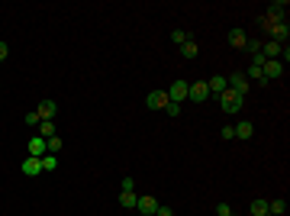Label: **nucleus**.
I'll use <instances>...</instances> for the list:
<instances>
[{"mask_svg": "<svg viewBox=\"0 0 290 216\" xmlns=\"http://www.w3.org/2000/svg\"><path fill=\"white\" fill-rule=\"evenodd\" d=\"M187 91H191V84H187L184 77H181V81H174V84L165 91V94H168V103H184V100H187Z\"/></svg>", "mask_w": 290, "mask_h": 216, "instance_id": "nucleus-3", "label": "nucleus"}, {"mask_svg": "<svg viewBox=\"0 0 290 216\" xmlns=\"http://www.w3.org/2000/svg\"><path fill=\"white\" fill-rule=\"evenodd\" d=\"M20 168H23L26 178H36V174H42V162H39V158H32V155H26V162L20 165Z\"/></svg>", "mask_w": 290, "mask_h": 216, "instance_id": "nucleus-7", "label": "nucleus"}, {"mask_svg": "<svg viewBox=\"0 0 290 216\" xmlns=\"http://www.w3.org/2000/svg\"><path fill=\"white\" fill-rule=\"evenodd\" d=\"M219 107H222V113H242V107H245V97L242 94H236V91H226L219 94Z\"/></svg>", "mask_w": 290, "mask_h": 216, "instance_id": "nucleus-1", "label": "nucleus"}, {"mask_svg": "<svg viewBox=\"0 0 290 216\" xmlns=\"http://www.w3.org/2000/svg\"><path fill=\"white\" fill-rule=\"evenodd\" d=\"M39 136H42V139H52L55 136V120H42V123H39Z\"/></svg>", "mask_w": 290, "mask_h": 216, "instance_id": "nucleus-17", "label": "nucleus"}, {"mask_svg": "<svg viewBox=\"0 0 290 216\" xmlns=\"http://www.w3.org/2000/svg\"><path fill=\"white\" fill-rule=\"evenodd\" d=\"M248 210H252V216H265L267 213V200H261V197H258V200H252V207H248Z\"/></svg>", "mask_w": 290, "mask_h": 216, "instance_id": "nucleus-21", "label": "nucleus"}, {"mask_svg": "<svg viewBox=\"0 0 290 216\" xmlns=\"http://www.w3.org/2000/svg\"><path fill=\"white\" fill-rule=\"evenodd\" d=\"M261 71H265V81H277V77H284V62L281 58H271V62L261 65Z\"/></svg>", "mask_w": 290, "mask_h": 216, "instance_id": "nucleus-4", "label": "nucleus"}, {"mask_svg": "<svg viewBox=\"0 0 290 216\" xmlns=\"http://www.w3.org/2000/svg\"><path fill=\"white\" fill-rule=\"evenodd\" d=\"M216 216H232V207L229 203H219V207H216Z\"/></svg>", "mask_w": 290, "mask_h": 216, "instance_id": "nucleus-27", "label": "nucleus"}, {"mask_svg": "<svg viewBox=\"0 0 290 216\" xmlns=\"http://www.w3.org/2000/svg\"><path fill=\"white\" fill-rule=\"evenodd\" d=\"M39 162H42V171H55V168H58V158H55L52 152H48V155H42Z\"/></svg>", "mask_w": 290, "mask_h": 216, "instance_id": "nucleus-20", "label": "nucleus"}, {"mask_svg": "<svg viewBox=\"0 0 290 216\" xmlns=\"http://www.w3.org/2000/svg\"><path fill=\"white\" fill-rule=\"evenodd\" d=\"M36 113H39V120H55V113H58V103L55 100H42L36 107Z\"/></svg>", "mask_w": 290, "mask_h": 216, "instance_id": "nucleus-8", "label": "nucleus"}, {"mask_svg": "<svg viewBox=\"0 0 290 216\" xmlns=\"http://www.w3.org/2000/svg\"><path fill=\"white\" fill-rule=\"evenodd\" d=\"M155 216H174V210H171V207H158V210H155Z\"/></svg>", "mask_w": 290, "mask_h": 216, "instance_id": "nucleus-29", "label": "nucleus"}, {"mask_svg": "<svg viewBox=\"0 0 290 216\" xmlns=\"http://www.w3.org/2000/svg\"><path fill=\"white\" fill-rule=\"evenodd\" d=\"M122 191H136V181H132V178H122Z\"/></svg>", "mask_w": 290, "mask_h": 216, "instance_id": "nucleus-30", "label": "nucleus"}, {"mask_svg": "<svg viewBox=\"0 0 290 216\" xmlns=\"http://www.w3.org/2000/svg\"><path fill=\"white\" fill-rule=\"evenodd\" d=\"M219 136H222V139H236V126H222V132H219Z\"/></svg>", "mask_w": 290, "mask_h": 216, "instance_id": "nucleus-25", "label": "nucleus"}, {"mask_svg": "<svg viewBox=\"0 0 290 216\" xmlns=\"http://www.w3.org/2000/svg\"><path fill=\"white\" fill-rule=\"evenodd\" d=\"M206 87H210V94H222L226 91V74H213L206 81Z\"/></svg>", "mask_w": 290, "mask_h": 216, "instance_id": "nucleus-12", "label": "nucleus"}, {"mask_svg": "<svg viewBox=\"0 0 290 216\" xmlns=\"http://www.w3.org/2000/svg\"><path fill=\"white\" fill-rule=\"evenodd\" d=\"M187 39H191V36H187L184 29H174V32H171V42H174V46H184Z\"/></svg>", "mask_w": 290, "mask_h": 216, "instance_id": "nucleus-23", "label": "nucleus"}, {"mask_svg": "<svg viewBox=\"0 0 290 216\" xmlns=\"http://www.w3.org/2000/svg\"><path fill=\"white\" fill-rule=\"evenodd\" d=\"M46 142H48V152L58 155V148H61V139H58V136H52V139H46Z\"/></svg>", "mask_w": 290, "mask_h": 216, "instance_id": "nucleus-24", "label": "nucleus"}, {"mask_svg": "<svg viewBox=\"0 0 290 216\" xmlns=\"http://www.w3.org/2000/svg\"><path fill=\"white\" fill-rule=\"evenodd\" d=\"M226 87H229V91H236V94H242V97L252 91V84H248V77H245L242 71H232V74L226 77Z\"/></svg>", "mask_w": 290, "mask_h": 216, "instance_id": "nucleus-2", "label": "nucleus"}, {"mask_svg": "<svg viewBox=\"0 0 290 216\" xmlns=\"http://www.w3.org/2000/svg\"><path fill=\"white\" fill-rule=\"evenodd\" d=\"M229 42H232L236 48H245V42H248V36H245V29H232V32H229Z\"/></svg>", "mask_w": 290, "mask_h": 216, "instance_id": "nucleus-16", "label": "nucleus"}, {"mask_svg": "<svg viewBox=\"0 0 290 216\" xmlns=\"http://www.w3.org/2000/svg\"><path fill=\"white\" fill-rule=\"evenodd\" d=\"M245 77H248V84H252V81H258V84H267L265 81V71H261V65H248V71H245Z\"/></svg>", "mask_w": 290, "mask_h": 216, "instance_id": "nucleus-11", "label": "nucleus"}, {"mask_svg": "<svg viewBox=\"0 0 290 216\" xmlns=\"http://www.w3.org/2000/svg\"><path fill=\"white\" fill-rule=\"evenodd\" d=\"M136 200H139L136 191H122V193H120V203H122L126 210H136Z\"/></svg>", "mask_w": 290, "mask_h": 216, "instance_id": "nucleus-15", "label": "nucleus"}, {"mask_svg": "<svg viewBox=\"0 0 290 216\" xmlns=\"http://www.w3.org/2000/svg\"><path fill=\"white\" fill-rule=\"evenodd\" d=\"M284 210H287V203H284V200H271V203H267V213H271V216H281Z\"/></svg>", "mask_w": 290, "mask_h": 216, "instance_id": "nucleus-22", "label": "nucleus"}, {"mask_svg": "<svg viewBox=\"0 0 290 216\" xmlns=\"http://www.w3.org/2000/svg\"><path fill=\"white\" fill-rule=\"evenodd\" d=\"M206 97H210V87H206V81H197V84H191V91H187V100L203 103Z\"/></svg>", "mask_w": 290, "mask_h": 216, "instance_id": "nucleus-5", "label": "nucleus"}, {"mask_svg": "<svg viewBox=\"0 0 290 216\" xmlns=\"http://www.w3.org/2000/svg\"><path fill=\"white\" fill-rule=\"evenodd\" d=\"M152 216H155V213H152Z\"/></svg>", "mask_w": 290, "mask_h": 216, "instance_id": "nucleus-32", "label": "nucleus"}, {"mask_svg": "<svg viewBox=\"0 0 290 216\" xmlns=\"http://www.w3.org/2000/svg\"><path fill=\"white\" fill-rule=\"evenodd\" d=\"M42 120H39V113H26V126H39Z\"/></svg>", "mask_w": 290, "mask_h": 216, "instance_id": "nucleus-28", "label": "nucleus"}, {"mask_svg": "<svg viewBox=\"0 0 290 216\" xmlns=\"http://www.w3.org/2000/svg\"><path fill=\"white\" fill-rule=\"evenodd\" d=\"M136 210H139L142 216H152L155 210H158V200H155V197H139V200H136Z\"/></svg>", "mask_w": 290, "mask_h": 216, "instance_id": "nucleus-9", "label": "nucleus"}, {"mask_svg": "<svg viewBox=\"0 0 290 216\" xmlns=\"http://www.w3.org/2000/svg\"><path fill=\"white\" fill-rule=\"evenodd\" d=\"M197 52H200V48H197V42H193V39H187V42L181 46V55H184V58H197Z\"/></svg>", "mask_w": 290, "mask_h": 216, "instance_id": "nucleus-18", "label": "nucleus"}, {"mask_svg": "<svg viewBox=\"0 0 290 216\" xmlns=\"http://www.w3.org/2000/svg\"><path fill=\"white\" fill-rule=\"evenodd\" d=\"M7 55H10V46H7V42H0V62H3Z\"/></svg>", "mask_w": 290, "mask_h": 216, "instance_id": "nucleus-31", "label": "nucleus"}, {"mask_svg": "<svg viewBox=\"0 0 290 216\" xmlns=\"http://www.w3.org/2000/svg\"><path fill=\"white\" fill-rule=\"evenodd\" d=\"M29 155H32V158H42V155H48V142L42 139V136L29 139Z\"/></svg>", "mask_w": 290, "mask_h": 216, "instance_id": "nucleus-10", "label": "nucleus"}, {"mask_svg": "<svg viewBox=\"0 0 290 216\" xmlns=\"http://www.w3.org/2000/svg\"><path fill=\"white\" fill-rule=\"evenodd\" d=\"M145 107H148V110H165V107H168V94H165V91H152L148 97H145Z\"/></svg>", "mask_w": 290, "mask_h": 216, "instance_id": "nucleus-6", "label": "nucleus"}, {"mask_svg": "<svg viewBox=\"0 0 290 216\" xmlns=\"http://www.w3.org/2000/svg\"><path fill=\"white\" fill-rule=\"evenodd\" d=\"M271 29H274V39H271V42H277V46H281V42H284V39H287V23H277V26H271Z\"/></svg>", "mask_w": 290, "mask_h": 216, "instance_id": "nucleus-19", "label": "nucleus"}, {"mask_svg": "<svg viewBox=\"0 0 290 216\" xmlns=\"http://www.w3.org/2000/svg\"><path fill=\"white\" fill-rule=\"evenodd\" d=\"M261 55H265V62L281 58V46H277V42H265V46H261Z\"/></svg>", "mask_w": 290, "mask_h": 216, "instance_id": "nucleus-13", "label": "nucleus"}, {"mask_svg": "<svg viewBox=\"0 0 290 216\" xmlns=\"http://www.w3.org/2000/svg\"><path fill=\"white\" fill-rule=\"evenodd\" d=\"M165 113H168V116H181V103H168V107H165Z\"/></svg>", "mask_w": 290, "mask_h": 216, "instance_id": "nucleus-26", "label": "nucleus"}, {"mask_svg": "<svg viewBox=\"0 0 290 216\" xmlns=\"http://www.w3.org/2000/svg\"><path fill=\"white\" fill-rule=\"evenodd\" d=\"M255 136V126L248 123V120H242V123L236 126V139H252Z\"/></svg>", "mask_w": 290, "mask_h": 216, "instance_id": "nucleus-14", "label": "nucleus"}]
</instances>
